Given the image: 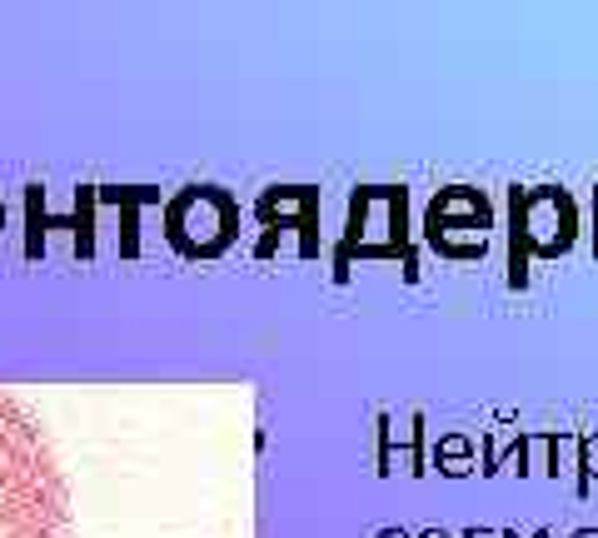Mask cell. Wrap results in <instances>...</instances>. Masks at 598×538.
<instances>
[{"label": "cell", "instance_id": "obj_1", "mask_svg": "<svg viewBox=\"0 0 598 538\" xmlns=\"http://www.w3.org/2000/svg\"><path fill=\"white\" fill-rule=\"evenodd\" d=\"M0 538H70V484L40 414L0 389Z\"/></svg>", "mask_w": 598, "mask_h": 538}]
</instances>
